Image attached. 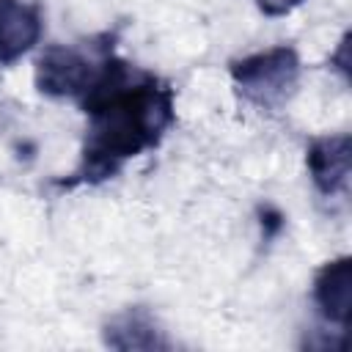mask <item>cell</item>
<instances>
[{
  "label": "cell",
  "mask_w": 352,
  "mask_h": 352,
  "mask_svg": "<svg viewBox=\"0 0 352 352\" xmlns=\"http://www.w3.org/2000/svg\"><path fill=\"white\" fill-rule=\"evenodd\" d=\"M80 104L88 116L80 165L55 182L58 190L113 179L129 160L157 148L176 124V91L170 82L129 66L116 52L107 55Z\"/></svg>",
  "instance_id": "cell-1"
},
{
  "label": "cell",
  "mask_w": 352,
  "mask_h": 352,
  "mask_svg": "<svg viewBox=\"0 0 352 352\" xmlns=\"http://www.w3.org/2000/svg\"><path fill=\"white\" fill-rule=\"evenodd\" d=\"M116 36L104 33L88 44V50L74 44H50L36 60V88L52 99H82L88 88L96 82L104 60L113 50Z\"/></svg>",
  "instance_id": "cell-2"
},
{
  "label": "cell",
  "mask_w": 352,
  "mask_h": 352,
  "mask_svg": "<svg viewBox=\"0 0 352 352\" xmlns=\"http://www.w3.org/2000/svg\"><path fill=\"white\" fill-rule=\"evenodd\" d=\"M300 55L294 47H270L264 52H253L228 63V74L242 94L258 110H278L292 99L300 82Z\"/></svg>",
  "instance_id": "cell-3"
},
{
  "label": "cell",
  "mask_w": 352,
  "mask_h": 352,
  "mask_svg": "<svg viewBox=\"0 0 352 352\" xmlns=\"http://www.w3.org/2000/svg\"><path fill=\"white\" fill-rule=\"evenodd\" d=\"M349 162H352V138L346 132L319 135L308 143L305 165L319 195L336 198L349 187Z\"/></svg>",
  "instance_id": "cell-4"
},
{
  "label": "cell",
  "mask_w": 352,
  "mask_h": 352,
  "mask_svg": "<svg viewBox=\"0 0 352 352\" xmlns=\"http://www.w3.org/2000/svg\"><path fill=\"white\" fill-rule=\"evenodd\" d=\"M102 341L118 352H162L170 349V341L146 305H129L113 314L102 327Z\"/></svg>",
  "instance_id": "cell-5"
},
{
  "label": "cell",
  "mask_w": 352,
  "mask_h": 352,
  "mask_svg": "<svg viewBox=\"0 0 352 352\" xmlns=\"http://www.w3.org/2000/svg\"><path fill=\"white\" fill-rule=\"evenodd\" d=\"M314 305L319 308L322 319L336 327L349 324L352 314V258L338 256L324 261L314 275Z\"/></svg>",
  "instance_id": "cell-6"
},
{
  "label": "cell",
  "mask_w": 352,
  "mask_h": 352,
  "mask_svg": "<svg viewBox=\"0 0 352 352\" xmlns=\"http://www.w3.org/2000/svg\"><path fill=\"white\" fill-rule=\"evenodd\" d=\"M41 38V8L22 0H0V66L16 63Z\"/></svg>",
  "instance_id": "cell-7"
},
{
  "label": "cell",
  "mask_w": 352,
  "mask_h": 352,
  "mask_svg": "<svg viewBox=\"0 0 352 352\" xmlns=\"http://www.w3.org/2000/svg\"><path fill=\"white\" fill-rule=\"evenodd\" d=\"M256 217H258V228H261V242L264 245L275 242L286 228V214L275 204H258L256 206Z\"/></svg>",
  "instance_id": "cell-8"
},
{
  "label": "cell",
  "mask_w": 352,
  "mask_h": 352,
  "mask_svg": "<svg viewBox=\"0 0 352 352\" xmlns=\"http://www.w3.org/2000/svg\"><path fill=\"white\" fill-rule=\"evenodd\" d=\"M256 6L264 16H286L297 6H302V0H256Z\"/></svg>",
  "instance_id": "cell-9"
},
{
  "label": "cell",
  "mask_w": 352,
  "mask_h": 352,
  "mask_svg": "<svg viewBox=\"0 0 352 352\" xmlns=\"http://www.w3.org/2000/svg\"><path fill=\"white\" fill-rule=\"evenodd\" d=\"M346 50H349V33H344V36H341L338 50L330 55V66H336L344 77H349V58H346Z\"/></svg>",
  "instance_id": "cell-10"
}]
</instances>
